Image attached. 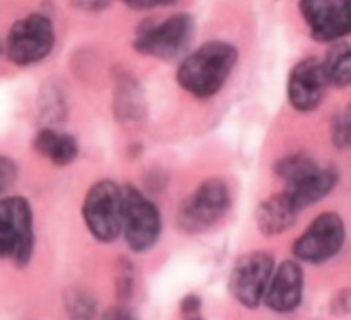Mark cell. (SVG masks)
Returning a JSON list of instances; mask_svg holds the SVG:
<instances>
[{
    "label": "cell",
    "mask_w": 351,
    "mask_h": 320,
    "mask_svg": "<svg viewBox=\"0 0 351 320\" xmlns=\"http://www.w3.org/2000/svg\"><path fill=\"white\" fill-rule=\"evenodd\" d=\"M194 19L187 14H175L163 23L153 24L137 34L136 48L141 53L171 58L180 53L192 40Z\"/></svg>",
    "instance_id": "cell-10"
},
{
    "label": "cell",
    "mask_w": 351,
    "mask_h": 320,
    "mask_svg": "<svg viewBox=\"0 0 351 320\" xmlns=\"http://www.w3.org/2000/svg\"><path fill=\"white\" fill-rule=\"evenodd\" d=\"M276 171L287 184L285 194L297 211L307 209L308 206L326 197L338 182V175L335 171L319 168L311 158L302 154L281 160Z\"/></svg>",
    "instance_id": "cell-2"
},
{
    "label": "cell",
    "mask_w": 351,
    "mask_h": 320,
    "mask_svg": "<svg viewBox=\"0 0 351 320\" xmlns=\"http://www.w3.org/2000/svg\"><path fill=\"white\" fill-rule=\"evenodd\" d=\"M274 276V259L267 252H252L237 260L230 276V291L239 304L256 308L266 300Z\"/></svg>",
    "instance_id": "cell-8"
},
{
    "label": "cell",
    "mask_w": 351,
    "mask_h": 320,
    "mask_svg": "<svg viewBox=\"0 0 351 320\" xmlns=\"http://www.w3.org/2000/svg\"><path fill=\"white\" fill-rule=\"evenodd\" d=\"M69 307H71V314L74 319L89 320L93 317V308H95V305H93V301L89 300L88 297H84V295H77V297L71 298Z\"/></svg>",
    "instance_id": "cell-17"
},
{
    "label": "cell",
    "mask_w": 351,
    "mask_h": 320,
    "mask_svg": "<svg viewBox=\"0 0 351 320\" xmlns=\"http://www.w3.org/2000/svg\"><path fill=\"white\" fill-rule=\"evenodd\" d=\"M123 2L134 9H151V7L161 5V3H168L170 0H123Z\"/></svg>",
    "instance_id": "cell-22"
},
{
    "label": "cell",
    "mask_w": 351,
    "mask_h": 320,
    "mask_svg": "<svg viewBox=\"0 0 351 320\" xmlns=\"http://www.w3.org/2000/svg\"><path fill=\"white\" fill-rule=\"evenodd\" d=\"M335 140L339 146L351 144V115H343L335 127Z\"/></svg>",
    "instance_id": "cell-19"
},
{
    "label": "cell",
    "mask_w": 351,
    "mask_h": 320,
    "mask_svg": "<svg viewBox=\"0 0 351 320\" xmlns=\"http://www.w3.org/2000/svg\"><path fill=\"white\" fill-rule=\"evenodd\" d=\"M302 16L319 41H335L351 33V0H302Z\"/></svg>",
    "instance_id": "cell-11"
},
{
    "label": "cell",
    "mask_w": 351,
    "mask_h": 320,
    "mask_svg": "<svg viewBox=\"0 0 351 320\" xmlns=\"http://www.w3.org/2000/svg\"><path fill=\"white\" fill-rule=\"evenodd\" d=\"M201 298L197 295H187L180 304V314L184 320H204L201 314Z\"/></svg>",
    "instance_id": "cell-18"
},
{
    "label": "cell",
    "mask_w": 351,
    "mask_h": 320,
    "mask_svg": "<svg viewBox=\"0 0 351 320\" xmlns=\"http://www.w3.org/2000/svg\"><path fill=\"white\" fill-rule=\"evenodd\" d=\"M345 243V223L335 212H324L312 221L307 232L297 240L293 252L297 259L321 264L332 259Z\"/></svg>",
    "instance_id": "cell-9"
},
{
    "label": "cell",
    "mask_w": 351,
    "mask_h": 320,
    "mask_svg": "<svg viewBox=\"0 0 351 320\" xmlns=\"http://www.w3.org/2000/svg\"><path fill=\"white\" fill-rule=\"evenodd\" d=\"M79 7L82 9H89V10H95V9H101L108 3V0H74Z\"/></svg>",
    "instance_id": "cell-23"
},
{
    "label": "cell",
    "mask_w": 351,
    "mask_h": 320,
    "mask_svg": "<svg viewBox=\"0 0 351 320\" xmlns=\"http://www.w3.org/2000/svg\"><path fill=\"white\" fill-rule=\"evenodd\" d=\"M130 291H132V273H130L129 264H123V267L120 269L119 276V297L120 298H129Z\"/></svg>",
    "instance_id": "cell-20"
},
{
    "label": "cell",
    "mask_w": 351,
    "mask_h": 320,
    "mask_svg": "<svg viewBox=\"0 0 351 320\" xmlns=\"http://www.w3.org/2000/svg\"><path fill=\"white\" fill-rule=\"evenodd\" d=\"M237 64V48L223 41H211L182 62L177 79L182 88L197 98L216 95Z\"/></svg>",
    "instance_id": "cell-1"
},
{
    "label": "cell",
    "mask_w": 351,
    "mask_h": 320,
    "mask_svg": "<svg viewBox=\"0 0 351 320\" xmlns=\"http://www.w3.org/2000/svg\"><path fill=\"white\" fill-rule=\"evenodd\" d=\"M304 273L293 260L281 264L274 273L266 295V305L278 314H290L302 304Z\"/></svg>",
    "instance_id": "cell-13"
},
{
    "label": "cell",
    "mask_w": 351,
    "mask_h": 320,
    "mask_svg": "<svg viewBox=\"0 0 351 320\" xmlns=\"http://www.w3.org/2000/svg\"><path fill=\"white\" fill-rule=\"evenodd\" d=\"M34 147L40 154L51 161L55 164H64L72 163L77 156V144L67 134L57 132V130L45 129L40 130L34 139Z\"/></svg>",
    "instance_id": "cell-15"
},
{
    "label": "cell",
    "mask_w": 351,
    "mask_h": 320,
    "mask_svg": "<svg viewBox=\"0 0 351 320\" xmlns=\"http://www.w3.org/2000/svg\"><path fill=\"white\" fill-rule=\"evenodd\" d=\"M297 212L298 211L287 197V194L281 192L261 204L259 211H257V226L267 236L280 235L293 226Z\"/></svg>",
    "instance_id": "cell-14"
},
{
    "label": "cell",
    "mask_w": 351,
    "mask_h": 320,
    "mask_svg": "<svg viewBox=\"0 0 351 320\" xmlns=\"http://www.w3.org/2000/svg\"><path fill=\"white\" fill-rule=\"evenodd\" d=\"M230 192L218 178L206 180L185 199L178 211V226L187 233H201L211 228L226 214Z\"/></svg>",
    "instance_id": "cell-5"
},
{
    "label": "cell",
    "mask_w": 351,
    "mask_h": 320,
    "mask_svg": "<svg viewBox=\"0 0 351 320\" xmlns=\"http://www.w3.org/2000/svg\"><path fill=\"white\" fill-rule=\"evenodd\" d=\"M326 72H328L329 84L346 88L351 84V48L339 47L329 53L328 60L324 62Z\"/></svg>",
    "instance_id": "cell-16"
},
{
    "label": "cell",
    "mask_w": 351,
    "mask_h": 320,
    "mask_svg": "<svg viewBox=\"0 0 351 320\" xmlns=\"http://www.w3.org/2000/svg\"><path fill=\"white\" fill-rule=\"evenodd\" d=\"M329 84L324 62L305 58L295 65L288 79V98L298 112H311L321 105Z\"/></svg>",
    "instance_id": "cell-12"
},
{
    "label": "cell",
    "mask_w": 351,
    "mask_h": 320,
    "mask_svg": "<svg viewBox=\"0 0 351 320\" xmlns=\"http://www.w3.org/2000/svg\"><path fill=\"white\" fill-rule=\"evenodd\" d=\"M53 40V26L48 17L41 16V14L27 16L17 21L7 34V58L17 65H29L40 62L50 53Z\"/></svg>",
    "instance_id": "cell-7"
},
{
    "label": "cell",
    "mask_w": 351,
    "mask_h": 320,
    "mask_svg": "<svg viewBox=\"0 0 351 320\" xmlns=\"http://www.w3.org/2000/svg\"><path fill=\"white\" fill-rule=\"evenodd\" d=\"M33 216L26 199L7 197L0 204V254L23 267L33 254Z\"/></svg>",
    "instance_id": "cell-3"
},
{
    "label": "cell",
    "mask_w": 351,
    "mask_h": 320,
    "mask_svg": "<svg viewBox=\"0 0 351 320\" xmlns=\"http://www.w3.org/2000/svg\"><path fill=\"white\" fill-rule=\"evenodd\" d=\"M122 232L125 242L134 252H146L160 238L161 219L156 206L139 190L123 187Z\"/></svg>",
    "instance_id": "cell-6"
},
{
    "label": "cell",
    "mask_w": 351,
    "mask_h": 320,
    "mask_svg": "<svg viewBox=\"0 0 351 320\" xmlns=\"http://www.w3.org/2000/svg\"><path fill=\"white\" fill-rule=\"evenodd\" d=\"M82 216L91 235L99 242H113L122 233L123 188L101 180L89 188Z\"/></svg>",
    "instance_id": "cell-4"
},
{
    "label": "cell",
    "mask_w": 351,
    "mask_h": 320,
    "mask_svg": "<svg viewBox=\"0 0 351 320\" xmlns=\"http://www.w3.org/2000/svg\"><path fill=\"white\" fill-rule=\"evenodd\" d=\"M101 320H139L134 315L132 310L125 307H115V308H110V310L105 312Z\"/></svg>",
    "instance_id": "cell-21"
}]
</instances>
